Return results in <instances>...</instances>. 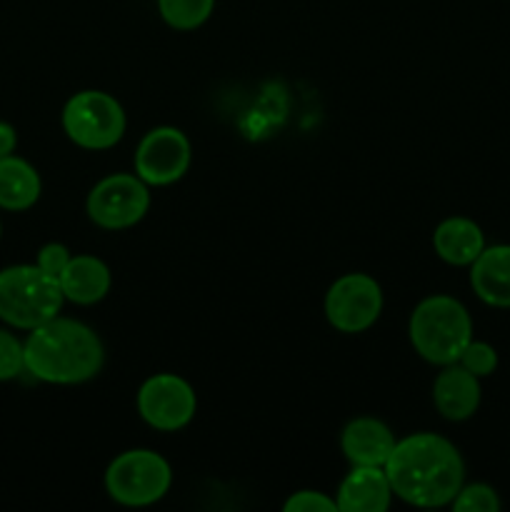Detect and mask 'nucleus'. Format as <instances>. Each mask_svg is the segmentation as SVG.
Here are the masks:
<instances>
[{
    "instance_id": "20",
    "label": "nucleus",
    "mask_w": 510,
    "mask_h": 512,
    "mask_svg": "<svg viewBox=\"0 0 510 512\" xmlns=\"http://www.w3.org/2000/svg\"><path fill=\"white\" fill-rule=\"evenodd\" d=\"M458 363L463 365L465 370H470V373L475 375V378H490V375L498 370V350L493 348L490 343H485V340H470L468 345H465V350L460 353Z\"/></svg>"
},
{
    "instance_id": "8",
    "label": "nucleus",
    "mask_w": 510,
    "mask_h": 512,
    "mask_svg": "<svg viewBox=\"0 0 510 512\" xmlns=\"http://www.w3.org/2000/svg\"><path fill=\"white\" fill-rule=\"evenodd\" d=\"M135 405L145 425L160 433H178L193 423L198 398L185 378L175 373H158L140 385Z\"/></svg>"
},
{
    "instance_id": "24",
    "label": "nucleus",
    "mask_w": 510,
    "mask_h": 512,
    "mask_svg": "<svg viewBox=\"0 0 510 512\" xmlns=\"http://www.w3.org/2000/svg\"><path fill=\"white\" fill-rule=\"evenodd\" d=\"M15 145H18V133L10 123L0 120V158H8L15 153Z\"/></svg>"
},
{
    "instance_id": "21",
    "label": "nucleus",
    "mask_w": 510,
    "mask_h": 512,
    "mask_svg": "<svg viewBox=\"0 0 510 512\" xmlns=\"http://www.w3.org/2000/svg\"><path fill=\"white\" fill-rule=\"evenodd\" d=\"M25 370L23 343L13 333L0 328V383L15 380Z\"/></svg>"
},
{
    "instance_id": "1",
    "label": "nucleus",
    "mask_w": 510,
    "mask_h": 512,
    "mask_svg": "<svg viewBox=\"0 0 510 512\" xmlns=\"http://www.w3.org/2000/svg\"><path fill=\"white\" fill-rule=\"evenodd\" d=\"M395 498L415 508H445L465 483V460L448 438L413 433L395 443L385 463Z\"/></svg>"
},
{
    "instance_id": "22",
    "label": "nucleus",
    "mask_w": 510,
    "mask_h": 512,
    "mask_svg": "<svg viewBox=\"0 0 510 512\" xmlns=\"http://www.w3.org/2000/svg\"><path fill=\"white\" fill-rule=\"evenodd\" d=\"M285 512H338V503L320 490H298L283 505Z\"/></svg>"
},
{
    "instance_id": "18",
    "label": "nucleus",
    "mask_w": 510,
    "mask_h": 512,
    "mask_svg": "<svg viewBox=\"0 0 510 512\" xmlns=\"http://www.w3.org/2000/svg\"><path fill=\"white\" fill-rule=\"evenodd\" d=\"M160 18L175 30H195L213 15L215 0H158Z\"/></svg>"
},
{
    "instance_id": "17",
    "label": "nucleus",
    "mask_w": 510,
    "mask_h": 512,
    "mask_svg": "<svg viewBox=\"0 0 510 512\" xmlns=\"http://www.w3.org/2000/svg\"><path fill=\"white\" fill-rule=\"evenodd\" d=\"M40 190H43L40 175L28 160L15 155L0 158V208L23 213L38 203Z\"/></svg>"
},
{
    "instance_id": "23",
    "label": "nucleus",
    "mask_w": 510,
    "mask_h": 512,
    "mask_svg": "<svg viewBox=\"0 0 510 512\" xmlns=\"http://www.w3.org/2000/svg\"><path fill=\"white\" fill-rule=\"evenodd\" d=\"M70 258H73V253H70L63 243H48L38 250L35 265H38L40 270H45L48 275H53V278H60V273H63L65 265L70 263Z\"/></svg>"
},
{
    "instance_id": "25",
    "label": "nucleus",
    "mask_w": 510,
    "mask_h": 512,
    "mask_svg": "<svg viewBox=\"0 0 510 512\" xmlns=\"http://www.w3.org/2000/svg\"><path fill=\"white\" fill-rule=\"evenodd\" d=\"M0 235H3V225H0Z\"/></svg>"
},
{
    "instance_id": "5",
    "label": "nucleus",
    "mask_w": 510,
    "mask_h": 512,
    "mask_svg": "<svg viewBox=\"0 0 510 512\" xmlns=\"http://www.w3.org/2000/svg\"><path fill=\"white\" fill-rule=\"evenodd\" d=\"M173 485V470L160 453L135 448L120 453L105 470V490L125 508H148L163 500Z\"/></svg>"
},
{
    "instance_id": "7",
    "label": "nucleus",
    "mask_w": 510,
    "mask_h": 512,
    "mask_svg": "<svg viewBox=\"0 0 510 512\" xmlns=\"http://www.w3.org/2000/svg\"><path fill=\"white\" fill-rule=\"evenodd\" d=\"M148 188L138 175L113 173L93 185L85 200V213L103 230L133 228L150 208Z\"/></svg>"
},
{
    "instance_id": "19",
    "label": "nucleus",
    "mask_w": 510,
    "mask_h": 512,
    "mask_svg": "<svg viewBox=\"0 0 510 512\" xmlns=\"http://www.w3.org/2000/svg\"><path fill=\"white\" fill-rule=\"evenodd\" d=\"M450 508L455 512H498L500 510V498L498 490L490 488L485 483H470L458 490V495L453 498Z\"/></svg>"
},
{
    "instance_id": "4",
    "label": "nucleus",
    "mask_w": 510,
    "mask_h": 512,
    "mask_svg": "<svg viewBox=\"0 0 510 512\" xmlns=\"http://www.w3.org/2000/svg\"><path fill=\"white\" fill-rule=\"evenodd\" d=\"M65 295L58 278L38 265H10L0 270V320L10 328L33 330L60 315Z\"/></svg>"
},
{
    "instance_id": "13",
    "label": "nucleus",
    "mask_w": 510,
    "mask_h": 512,
    "mask_svg": "<svg viewBox=\"0 0 510 512\" xmlns=\"http://www.w3.org/2000/svg\"><path fill=\"white\" fill-rule=\"evenodd\" d=\"M338 512H385L393 503V488L385 468H370V465H353L340 483Z\"/></svg>"
},
{
    "instance_id": "12",
    "label": "nucleus",
    "mask_w": 510,
    "mask_h": 512,
    "mask_svg": "<svg viewBox=\"0 0 510 512\" xmlns=\"http://www.w3.org/2000/svg\"><path fill=\"white\" fill-rule=\"evenodd\" d=\"M395 443L393 430L378 418H355L340 433V450L350 465L385 468Z\"/></svg>"
},
{
    "instance_id": "9",
    "label": "nucleus",
    "mask_w": 510,
    "mask_h": 512,
    "mask_svg": "<svg viewBox=\"0 0 510 512\" xmlns=\"http://www.w3.org/2000/svg\"><path fill=\"white\" fill-rule=\"evenodd\" d=\"M323 308L325 318L338 333H365L383 313V290L370 275L348 273L330 285Z\"/></svg>"
},
{
    "instance_id": "14",
    "label": "nucleus",
    "mask_w": 510,
    "mask_h": 512,
    "mask_svg": "<svg viewBox=\"0 0 510 512\" xmlns=\"http://www.w3.org/2000/svg\"><path fill=\"white\" fill-rule=\"evenodd\" d=\"M470 288L490 308H510V245H485L470 265Z\"/></svg>"
},
{
    "instance_id": "15",
    "label": "nucleus",
    "mask_w": 510,
    "mask_h": 512,
    "mask_svg": "<svg viewBox=\"0 0 510 512\" xmlns=\"http://www.w3.org/2000/svg\"><path fill=\"white\" fill-rule=\"evenodd\" d=\"M433 248L443 263L453 268H470L485 250V233L475 220L455 215V218H445L435 228Z\"/></svg>"
},
{
    "instance_id": "11",
    "label": "nucleus",
    "mask_w": 510,
    "mask_h": 512,
    "mask_svg": "<svg viewBox=\"0 0 510 512\" xmlns=\"http://www.w3.org/2000/svg\"><path fill=\"white\" fill-rule=\"evenodd\" d=\"M480 378H475L470 370L460 363H450L440 368L433 383V403L438 413L450 423H463L470 420L480 408Z\"/></svg>"
},
{
    "instance_id": "16",
    "label": "nucleus",
    "mask_w": 510,
    "mask_h": 512,
    "mask_svg": "<svg viewBox=\"0 0 510 512\" xmlns=\"http://www.w3.org/2000/svg\"><path fill=\"white\" fill-rule=\"evenodd\" d=\"M65 300L75 305H95L110 293L113 275L95 255H73L58 278Z\"/></svg>"
},
{
    "instance_id": "3",
    "label": "nucleus",
    "mask_w": 510,
    "mask_h": 512,
    "mask_svg": "<svg viewBox=\"0 0 510 512\" xmlns=\"http://www.w3.org/2000/svg\"><path fill=\"white\" fill-rule=\"evenodd\" d=\"M408 338L425 363L443 368L458 363L465 345L473 340V318L460 300L430 295L410 313Z\"/></svg>"
},
{
    "instance_id": "6",
    "label": "nucleus",
    "mask_w": 510,
    "mask_h": 512,
    "mask_svg": "<svg viewBox=\"0 0 510 512\" xmlns=\"http://www.w3.org/2000/svg\"><path fill=\"white\" fill-rule=\"evenodd\" d=\"M125 110L103 90H80L65 103L63 130L78 148L108 150L125 135Z\"/></svg>"
},
{
    "instance_id": "2",
    "label": "nucleus",
    "mask_w": 510,
    "mask_h": 512,
    "mask_svg": "<svg viewBox=\"0 0 510 512\" xmlns=\"http://www.w3.org/2000/svg\"><path fill=\"white\" fill-rule=\"evenodd\" d=\"M23 350L25 370L50 385L88 383L105 365L100 335L90 325L60 315L28 330Z\"/></svg>"
},
{
    "instance_id": "10",
    "label": "nucleus",
    "mask_w": 510,
    "mask_h": 512,
    "mask_svg": "<svg viewBox=\"0 0 510 512\" xmlns=\"http://www.w3.org/2000/svg\"><path fill=\"white\" fill-rule=\"evenodd\" d=\"M190 140L173 125L148 130L135 150V175L150 188L173 185L190 168Z\"/></svg>"
}]
</instances>
